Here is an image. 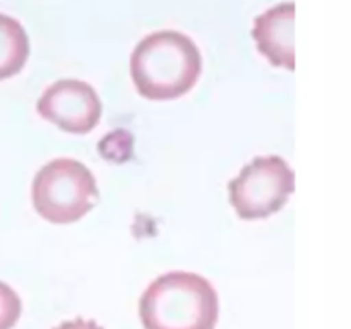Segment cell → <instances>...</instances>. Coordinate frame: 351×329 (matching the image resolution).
<instances>
[{"label": "cell", "mask_w": 351, "mask_h": 329, "mask_svg": "<svg viewBox=\"0 0 351 329\" xmlns=\"http://www.w3.org/2000/svg\"><path fill=\"white\" fill-rule=\"evenodd\" d=\"M23 304L21 298L7 283L0 281V329H12L19 321Z\"/></svg>", "instance_id": "ba28073f"}, {"label": "cell", "mask_w": 351, "mask_h": 329, "mask_svg": "<svg viewBox=\"0 0 351 329\" xmlns=\"http://www.w3.org/2000/svg\"><path fill=\"white\" fill-rule=\"evenodd\" d=\"M53 329H103L101 326L96 321H88V319H72V321H65L62 324H58L57 328Z\"/></svg>", "instance_id": "9c48e42d"}, {"label": "cell", "mask_w": 351, "mask_h": 329, "mask_svg": "<svg viewBox=\"0 0 351 329\" xmlns=\"http://www.w3.org/2000/svg\"><path fill=\"white\" fill-rule=\"evenodd\" d=\"M202 58L187 34L156 31L137 43L130 55V75L137 93L153 101L177 99L197 82Z\"/></svg>", "instance_id": "6da1fadb"}, {"label": "cell", "mask_w": 351, "mask_h": 329, "mask_svg": "<svg viewBox=\"0 0 351 329\" xmlns=\"http://www.w3.org/2000/svg\"><path fill=\"white\" fill-rule=\"evenodd\" d=\"M36 110L64 132L88 134L101 119V99L88 82L60 79L45 89Z\"/></svg>", "instance_id": "5b68a950"}, {"label": "cell", "mask_w": 351, "mask_h": 329, "mask_svg": "<svg viewBox=\"0 0 351 329\" xmlns=\"http://www.w3.org/2000/svg\"><path fill=\"white\" fill-rule=\"evenodd\" d=\"M29 57V40L23 24L0 14V81L23 71Z\"/></svg>", "instance_id": "52a82bcc"}, {"label": "cell", "mask_w": 351, "mask_h": 329, "mask_svg": "<svg viewBox=\"0 0 351 329\" xmlns=\"http://www.w3.org/2000/svg\"><path fill=\"white\" fill-rule=\"evenodd\" d=\"M219 302L206 278L171 271L153 281L139 300L144 329H215Z\"/></svg>", "instance_id": "7a4b0ae2"}, {"label": "cell", "mask_w": 351, "mask_h": 329, "mask_svg": "<svg viewBox=\"0 0 351 329\" xmlns=\"http://www.w3.org/2000/svg\"><path fill=\"white\" fill-rule=\"evenodd\" d=\"M34 211L55 225H69L88 215L99 201L95 175L72 158H57L43 164L33 178Z\"/></svg>", "instance_id": "3957f363"}, {"label": "cell", "mask_w": 351, "mask_h": 329, "mask_svg": "<svg viewBox=\"0 0 351 329\" xmlns=\"http://www.w3.org/2000/svg\"><path fill=\"white\" fill-rule=\"evenodd\" d=\"M293 2L280 3L254 21L252 36L261 53L276 67L295 69Z\"/></svg>", "instance_id": "8992f818"}, {"label": "cell", "mask_w": 351, "mask_h": 329, "mask_svg": "<svg viewBox=\"0 0 351 329\" xmlns=\"http://www.w3.org/2000/svg\"><path fill=\"white\" fill-rule=\"evenodd\" d=\"M295 191V173L280 156L254 158L228 184L230 202L242 219L274 215Z\"/></svg>", "instance_id": "277c9868"}]
</instances>
